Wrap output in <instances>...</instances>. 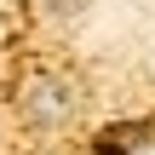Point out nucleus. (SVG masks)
I'll return each instance as SVG.
<instances>
[{
	"mask_svg": "<svg viewBox=\"0 0 155 155\" xmlns=\"http://www.w3.org/2000/svg\"><path fill=\"white\" fill-rule=\"evenodd\" d=\"M17 109H23L35 127H63V121L81 109V92H75L69 81H58V75H40V81H29V86H23Z\"/></svg>",
	"mask_w": 155,
	"mask_h": 155,
	"instance_id": "nucleus-1",
	"label": "nucleus"
},
{
	"mask_svg": "<svg viewBox=\"0 0 155 155\" xmlns=\"http://www.w3.org/2000/svg\"><path fill=\"white\" fill-rule=\"evenodd\" d=\"M138 132H144V127H121V132H104V144H98V155H127L132 144H138Z\"/></svg>",
	"mask_w": 155,
	"mask_h": 155,
	"instance_id": "nucleus-2",
	"label": "nucleus"
},
{
	"mask_svg": "<svg viewBox=\"0 0 155 155\" xmlns=\"http://www.w3.org/2000/svg\"><path fill=\"white\" fill-rule=\"evenodd\" d=\"M81 6H86V0H46L52 17H81Z\"/></svg>",
	"mask_w": 155,
	"mask_h": 155,
	"instance_id": "nucleus-3",
	"label": "nucleus"
}]
</instances>
